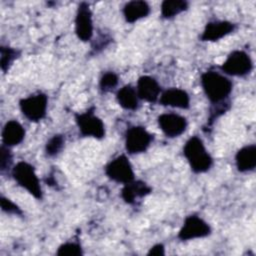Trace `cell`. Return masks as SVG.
Listing matches in <instances>:
<instances>
[{
	"mask_svg": "<svg viewBox=\"0 0 256 256\" xmlns=\"http://www.w3.org/2000/svg\"><path fill=\"white\" fill-rule=\"evenodd\" d=\"M150 13V6L145 1L134 0L126 3L123 7V15L128 23H134Z\"/></svg>",
	"mask_w": 256,
	"mask_h": 256,
	"instance_id": "18",
	"label": "cell"
},
{
	"mask_svg": "<svg viewBox=\"0 0 256 256\" xmlns=\"http://www.w3.org/2000/svg\"><path fill=\"white\" fill-rule=\"evenodd\" d=\"M47 103L48 98L46 94L38 93L21 99L19 106L22 114L28 120L32 122H38L42 120L46 115Z\"/></svg>",
	"mask_w": 256,
	"mask_h": 256,
	"instance_id": "5",
	"label": "cell"
},
{
	"mask_svg": "<svg viewBox=\"0 0 256 256\" xmlns=\"http://www.w3.org/2000/svg\"><path fill=\"white\" fill-rule=\"evenodd\" d=\"M153 141L151 135L143 126H132L125 134V148L129 154L145 152Z\"/></svg>",
	"mask_w": 256,
	"mask_h": 256,
	"instance_id": "7",
	"label": "cell"
},
{
	"mask_svg": "<svg viewBox=\"0 0 256 256\" xmlns=\"http://www.w3.org/2000/svg\"><path fill=\"white\" fill-rule=\"evenodd\" d=\"M152 192V188L141 180H133L124 184L121 190L122 199L128 204H134L137 199L143 198Z\"/></svg>",
	"mask_w": 256,
	"mask_h": 256,
	"instance_id": "15",
	"label": "cell"
},
{
	"mask_svg": "<svg viewBox=\"0 0 256 256\" xmlns=\"http://www.w3.org/2000/svg\"><path fill=\"white\" fill-rule=\"evenodd\" d=\"M253 63L250 56L241 50L231 52L221 66L223 72L231 76L242 77L249 74L252 70Z\"/></svg>",
	"mask_w": 256,
	"mask_h": 256,
	"instance_id": "6",
	"label": "cell"
},
{
	"mask_svg": "<svg viewBox=\"0 0 256 256\" xmlns=\"http://www.w3.org/2000/svg\"><path fill=\"white\" fill-rule=\"evenodd\" d=\"M93 111L94 108H91L86 112L75 114V121L81 135L102 139L105 136V126L103 121Z\"/></svg>",
	"mask_w": 256,
	"mask_h": 256,
	"instance_id": "4",
	"label": "cell"
},
{
	"mask_svg": "<svg viewBox=\"0 0 256 256\" xmlns=\"http://www.w3.org/2000/svg\"><path fill=\"white\" fill-rule=\"evenodd\" d=\"M65 143V138L62 134H55L53 135L45 145V152L48 156H55L57 155L61 149L63 148Z\"/></svg>",
	"mask_w": 256,
	"mask_h": 256,
	"instance_id": "22",
	"label": "cell"
},
{
	"mask_svg": "<svg viewBox=\"0 0 256 256\" xmlns=\"http://www.w3.org/2000/svg\"><path fill=\"white\" fill-rule=\"evenodd\" d=\"M236 167L240 172H249L256 166V145H246L238 150L235 156Z\"/></svg>",
	"mask_w": 256,
	"mask_h": 256,
	"instance_id": "16",
	"label": "cell"
},
{
	"mask_svg": "<svg viewBox=\"0 0 256 256\" xmlns=\"http://www.w3.org/2000/svg\"><path fill=\"white\" fill-rule=\"evenodd\" d=\"M105 173L109 179L126 184L134 180V171L129 159L125 155H119L111 160L105 168Z\"/></svg>",
	"mask_w": 256,
	"mask_h": 256,
	"instance_id": "8",
	"label": "cell"
},
{
	"mask_svg": "<svg viewBox=\"0 0 256 256\" xmlns=\"http://www.w3.org/2000/svg\"><path fill=\"white\" fill-rule=\"evenodd\" d=\"M1 159H0V170L1 172H4L5 170L9 169L12 163V154L9 150V147L2 144L1 146Z\"/></svg>",
	"mask_w": 256,
	"mask_h": 256,
	"instance_id": "25",
	"label": "cell"
},
{
	"mask_svg": "<svg viewBox=\"0 0 256 256\" xmlns=\"http://www.w3.org/2000/svg\"><path fill=\"white\" fill-rule=\"evenodd\" d=\"M118 104L126 110H136L139 103L137 91L131 85H125L120 88L116 94Z\"/></svg>",
	"mask_w": 256,
	"mask_h": 256,
	"instance_id": "19",
	"label": "cell"
},
{
	"mask_svg": "<svg viewBox=\"0 0 256 256\" xmlns=\"http://www.w3.org/2000/svg\"><path fill=\"white\" fill-rule=\"evenodd\" d=\"M0 203H1V208L4 212L9 213V214H15V215H22L21 209L10 199L1 196L0 198Z\"/></svg>",
	"mask_w": 256,
	"mask_h": 256,
	"instance_id": "26",
	"label": "cell"
},
{
	"mask_svg": "<svg viewBox=\"0 0 256 256\" xmlns=\"http://www.w3.org/2000/svg\"><path fill=\"white\" fill-rule=\"evenodd\" d=\"M56 254L58 256H81L83 252L79 243L66 242L58 247Z\"/></svg>",
	"mask_w": 256,
	"mask_h": 256,
	"instance_id": "23",
	"label": "cell"
},
{
	"mask_svg": "<svg viewBox=\"0 0 256 256\" xmlns=\"http://www.w3.org/2000/svg\"><path fill=\"white\" fill-rule=\"evenodd\" d=\"M147 255L149 256H163L165 255V248H164V245L163 244H155L154 246H152Z\"/></svg>",
	"mask_w": 256,
	"mask_h": 256,
	"instance_id": "27",
	"label": "cell"
},
{
	"mask_svg": "<svg viewBox=\"0 0 256 256\" xmlns=\"http://www.w3.org/2000/svg\"><path fill=\"white\" fill-rule=\"evenodd\" d=\"M136 91L140 99L149 103H155L161 93V87L155 78L144 75L139 77Z\"/></svg>",
	"mask_w": 256,
	"mask_h": 256,
	"instance_id": "12",
	"label": "cell"
},
{
	"mask_svg": "<svg viewBox=\"0 0 256 256\" xmlns=\"http://www.w3.org/2000/svg\"><path fill=\"white\" fill-rule=\"evenodd\" d=\"M24 137L25 130L23 126L16 120L8 121L2 130V142L8 147L20 144Z\"/></svg>",
	"mask_w": 256,
	"mask_h": 256,
	"instance_id": "17",
	"label": "cell"
},
{
	"mask_svg": "<svg viewBox=\"0 0 256 256\" xmlns=\"http://www.w3.org/2000/svg\"><path fill=\"white\" fill-rule=\"evenodd\" d=\"M201 85L208 100L212 104L223 103L232 91V82L215 71H206L201 75Z\"/></svg>",
	"mask_w": 256,
	"mask_h": 256,
	"instance_id": "1",
	"label": "cell"
},
{
	"mask_svg": "<svg viewBox=\"0 0 256 256\" xmlns=\"http://www.w3.org/2000/svg\"><path fill=\"white\" fill-rule=\"evenodd\" d=\"M119 82L118 76L114 72H106L102 75L99 81V87L102 92H110L112 91Z\"/></svg>",
	"mask_w": 256,
	"mask_h": 256,
	"instance_id": "24",
	"label": "cell"
},
{
	"mask_svg": "<svg viewBox=\"0 0 256 256\" xmlns=\"http://www.w3.org/2000/svg\"><path fill=\"white\" fill-rule=\"evenodd\" d=\"M12 176L19 186L27 190L34 198L42 199V189L34 167L25 162H18L12 169Z\"/></svg>",
	"mask_w": 256,
	"mask_h": 256,
	"instance_id": "3",
	"label": "cell"
},
{
	"mask_svg": "<svg viewBox=\"0 0 256 256\" xmlns=\"http://www.w3.org/2000/svg\"><path fill=\"white\" fill-rule=\"evenodd\" d=\"M75 33L77 37L83 41H89L93 35L92 12L86 2H81L78 5L75 17Z\"/></svg>",
	"mask_w": 256,
	"mask_h": 256,
	"instance_id": "10",
	"label": "cell"
},
{
	"mask_svg": "<svg viewBox=\"0 0 256 256\" xmlns=\"http://www.w3.org/2000/svg\"><path fill=\"white\" fill-rule=\"evenodd\" d=\"M0 66L1 70L6 73L11 66V64L14 62V60L18 57L19 52L11 47L8 46H1L0 47Z\"/></svg>",
	"mask_w": 256,
	"mask_h": 256,
	"instance_id": "21",
	"label": "cell"
},
{
	"mask_svg": "<svg viewBox=\"0 0 256 256\" xmlns=\"http://www.w3.org/2000/svg\"><path fill=\"white\" fill-rule=\"evenodd\" d=\"M158 125L167 137L174 138L184 133L187 128V120L176 113H164L158 117Z\"/></svg>",
	"mask_w": 256,
	"mask_h": 256,
	"instance_id": "11",
	"label": "cell"
},
{
	"mask_svg": "<svg viewBox=\"0 0 256 256\" xmlns=\"http://www.w3.org/2000/svg\"><path fill=\"white\" fill-rule=\"evenodd\" d=\"M159 103L163 106L188 109L190 106V97L189 94L183 89L170 88L165 90L160 95Z\"/></svg>",
	"mask_w": 256,
	"mask_h": 256,
	"instance_id": "14",
	"label": "cell"
},
{
	"mask_svg": "<svg viewBox=\"0 0 256 256\" xmlns=\"http://www.w3.org/2000/svg\"><path fill=\"white\" fill-rule=\"evenodd\" d=\"M183 154L194 173H204L213 164L211 155L207 152L203 141L198 136H192L187 140L183 148Z\"/></svg>",
	"mask_w": 256,
	"mask_h": 256,
	"instance_id": "2",
	"label": "cell"
},
{
	"mask_svg": "<svg viewBox=\"0 0 256 256\" xmlns=\"http://www.w3.org/2000/svg\"><path fill=\"white\" fill-rule=\"evenodd\" d=\"M211 233V228L206 221L196 215L186 217L183 226L181 227L178 238L182 241L203 238Z\"/></svg>",
	"mask_w": 256,
	"mask_h": 256,
	"instance_id": "9",
	"label": "cell"
},
{
	"mask_svg": "<svg viewBox=\"0 0 256 256\" xmlns=\"http://www.w3.org/2000/svg\"><path fill=\"white\" fill-rule=\"evenodd\" d=\"M235 24L229 21H211L208 22L202 32V41H217L233 32Z\"/></svg>",
	"mask_w": 256,
	"mask_h": 256,
	"instance_id": "13",
	"label": "cell"
},
{
	"mask_svg": "<svg viewBox=\"0 0 256 256\" xmlns=\"http://www.w3.org/2000/svg\"><path fill=\"white\" fill-rule=\"evenodd\" d=\"M188 8V3L183 0H165L161 4V16L170 19L184 12Z\"/></svg>",
	"mask_w": 256,
	"mask_h": 256,
	"instance_id": "20",
	"label": "cell"
}]
</instances>
